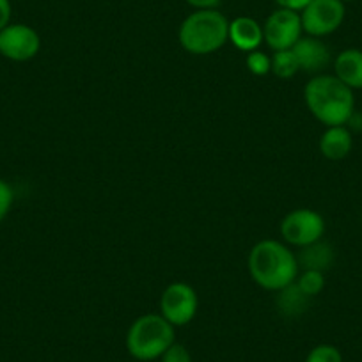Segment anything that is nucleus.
<instances>
[{
	"mask_svg": "<svg viewBox=\"0 0 362 362\" xmlns=\"http://www.w3.org/2000/svg\"><path fill=\"white\" fill-rule=\"evenodd\" d=\"M309 112L325 127H343L355 112L354 90L336 75H316L304 87Z\"/></svg>",
	"mask_w": 362,
	"mask_h": 362,
	"instance_id": "2",
	"label": "nucleus"
},
{
	"mask_svg": "<svg viewBox=\"0 0 362 362\" xmlns=\"http://www.w3.org/2000/svg\"><path fill=\"white\" fill-rule=\"evenodd\" d=\"M354 148L350 128L343 127H327L320 137V151L329 160H343L350 155Z\"/></svg>",
	"mask_w": 362,
	"mask_h": 362,
	"instance_id": "12",
	"label": "nucleus"
},
{
	"mask_svg": "<svg viewBox=\"0 0 362 362\" xmlns=\"http://www.w3.org/2000/svg\"><path fill=\"white\" fill-rule=\"evenodd\" d=\"M249 274L254 283L268 291H281L298 277L297 256L277 240H261L249 252Z\"/></svg>",
	"mask_w": 362,
	"mask_h": 362,
	"instance_id": "1",
	"label": "nucleus"
},
{
	"mask_svg": "<svg viewBox=\"0 0 362 362\" xmlns=\"http://www.w3.org/2000/svg\"><path fill=\"white\" fill-rule=\"evenodd\" d=\"M177 37L189 54H214L229 41V22L217 9H197L183 20Z\"/></svg>",
	"mask_w": 362,
	"mask_h": 362,
	"instance_id": "3",
	"label": "nucleus"
},
{
	"mask_svg": "<svg viewBox=\"0 0 362 362\" xmlns=\"http://www.w3.org/2000/svg\"><path fill=\"white\" fill-rule=\"evenodd\" d=\"M344 15L346 9L341 0H311L300 11L302 29L313 37L329 36L343 25Z\"/></svg>",
	"mask_w": 362,
	"mask_h": 362,
	"instance_id": "5",
	"label": "nucleus"
},
{
	"mask_svg": "<svg viewBox=\"0 0 362 362\" xmlns=\"http://www.w3.org/2000/svg\"><path fill=\"white\" fill-rule=\"evenodd\" d=\"M9 20H11V2L0 0V30L9 25Z\"/></svg>",
	"mask_w": 362,
	"mask_h": 362,
	"instance_id": "22",
	"label": "nucleus"
},
{
	"mask_svg": "<svg viewBox=\"0 0 362 362\" xmlns=\"http://www.w3.org/2000/svg\"><path fill=\"white\" fill-rule=\"evenodd\" d=\"M300 13L293 9L279 8L272 13L263 25V37L274 52L290 50L302 37Z\"/></svg>",
	"mask_w": 362,
	"mask_h": 362,
	"instance_id": "8",
	"label": "nucleus"
},
{
	"mask_svg": "<svg viewBox=\"0 0 362 362\" xmlns=\"http://www.w3.org/2000/svg\"><path fill=\"white\" fill-rule=\"evenodd\" d=\"M334 73L351 90L362 89V50L348 48L341 52L334 61Z\"/></svg>",
	"mask_w": 362,
	"mask_h": 362,
	"instance_id": "13",
	"label": "nucleus"
},
{
	"mask_svg": "<svg viewBox=\"0 0 362 362\" xmlns=\"http://www.w3.org/2000/svg\"><path fill=\"white\" fill-rule=\"evenodd\" d=\"M291 50L297 57L300 71L316 75L330 64V50L320 37H300Z\"/></svg>",
	"mask_w": 362,
	"mask_h": 362,
	"instance_id": "10",
	"label": "nucleus"
},
{
	"mask_svg": "<svg viewBox=\"0 0 362 362\" xmlns=\"http://www.w3.org/2000/svg\"><path fill=\"white\" fill-rule=\"evenodd\" d=\"M279 8H286V9H293V11H302L305 6L311 2V0H276Z\"/></svg>",
	"mask_w": 362,
	"mask_h": 362,
	"instance_id": "23",
	"label": "nucleus"
},
{
	"mask_svg": "<svg viewBox=\"0 0 362 362\" xmlns=\"http://www.w3.org/2000/svg\"><path fill=\"white\" fill-rule=\"evenodd\" d=\"M40 34L29 25L15 23L0 30V54L16 62H25L40 54Z\"/></svg>",
	"mask_w": 362,
	"mask_h": 362,
	"instance_id": "9",
	"label": "nucleus"
},
{
	"mask_svg": "<svg viewBox=\"0 0 362 362\" xmlns=\"http://www.w3.org/2000/svg\"><path fill=\"white\" fill-rule=\"evenodd\" d=\"M361 221H362V218H361Z\"/></svg>",
	"mask_w": 362,
	"mask_h": 362,
	"instance_id": "27",
	"label": "nucleus"
},
{
	"mask_svg": "<svg viewBox=\"0 0 362 362\" xmlns=\"http://www.w3.org/2000/svg\"><path fill=\"white\" fill-rule=\"evenodd\" d=\"M325 235V221L322 215L309 208L293 210L281 221V236L295 247H305L318 242Z\"/></svg>",
	"mask_w": 362,
	"mask_h": 362,
	"instance_id": "7",
	"label": "nucleus"
},
{
	"mask_svg": "<svg viewBox=\"0 0 362 362\" xmlns=\"http://www.w3.org/2000/svg\"><path fill=\"white\" fill-rule=\"evenodd\" d=\"M300 71L297 57H295L293 50H279L274 52L272 57V73L279 78H291Z\"/></svg>",
	"mask_w": 362,
	"mask_h": 362,
	"instance_id": "16",
	"label": "nucleus"
},
{
	"mask_svg": "<svg viewBox=\"0 0 362 362\" xmlns=\"http://www.w3.org/2000/svg\"><path fill=\"white\" fill-rule=\"evenodd\" d=\"M160 362H192V355L183 344H170L163 355L160 357Z\"/></svg>",
	"mask_w": 362,
	"mask_h": 362,
	"instance_id": "20",
	"label": "nucleus"
},
{
	"mask_svg": "<svg viewBox=\"0 0 362 362\" xmlns=\"http://www.w3.org/2000/svg\"><path fill=\"white\" fill-rule=\"evenodd\" d=\"M196 9H215L221 0H187Z\"/></svg>",
	"mask_w": 362,
	"mask_h": 362,
	"instance_id": "24",
	"label": "nucleus"
},
{
	"mask_svg": "<svg viewBox=\"0 0 362 362\" xmlns=\"http://www.w3.org/2000/svg\"><path fill=\"white\" fill-rule=\"evenodd\" d=\"M247 69L256 76H264L272 71V57H268L264 52L254 50L247 54L245 59Z\"/></svg>",
	"mask_w": 362,
	"mask_h": 362,
	"instance_id": "18",
	"label": "nucleus"
},
{
	"mask_svg": "<svg viewBox=\"0 0 362 362\" xmlns=\"http://www.w3.org/2000/svg\"><path fill=\"white\" fill-rule=\"evenodd\" d=\"M341 2H351V0H341Z\"/></svg>",
	"mask_w": 362,
	"mask_h": 362,
	"instance_id": "26",
	"label": "nucleus"
},
{
	"mask_svg": "<svg viewBox=\"0 0 362 362\" xmlns=\"http://www.w3.org/2000/svg\"><path fill=\"white\" fill-rule=\"evenodd\" d=\"M13 201H15V194L9 183H6L4 180H0V222L8 217L9 210L13 206Z\"/></svg>",
	"mask_w": 362,
	"mask_h": 362,
	"instance_id": "21",
	"label": "nucleus"
},
{
	"mask_svg": "<svg viewBox=\"0 0 362 362\" xmlns=\"http://www.w3.org/2000/svg\"><path fill=\"white\" fill-rule=\"evenodd\" d=\"M346 124H350L351 130H358V132H361L362 130V114H355V112L351 114L350 119H348Z\"/></svg>",
	"mask_w": 362,
	"mask_h": 362,
	"instance_id": "25",
	"label": "nucleus"
},
{
	"mask_svg": "<svg viewBox=\"0 0 362 362\" xmlns=\"http://www.w3.org/2000/svg\"><path fill=\"white\" fill-rule=\"evenodd\" d=\"M305 362H343L341 351L332 344H320L309 351Z\"/></svg>",
	"mask_w": 362,
	"mask_h": 362,
	"instance_id": "19",
	"label": "nucleus"
},
{
	"mask_svg": "<svg viewBox=\"0 0 362 362\" xmlns=\"http://www.w3.org/2000/svg\"><path fill=\"white\" fill-rule=\"evenodd\" d=\"M276 304L281 315L288 316V318H297V316L304 315V313L308 311L309 304H311V297H308V295L297 286V283H291L290 286L277 291Z\"/></svg>",
	"mask_w": 362,
	"mask_h": 362,
	"instance_id": "15",
	"label": "nucleus"
},
{
	"mask_svg": "<svg viewBox=\"0 0 362 362\" xmlns=\"http://www.w3.org/2000/svg\"><path fill=\"white\" fill-rule=\"evenodd\" d=\"M297 263L298 268H302V270H329L330 264L334 263L332 247L327 242H322V240L311 243V245L302 247L297 256Z\"/></svg>",
	"mask_w": 362,
	"mask_h": 362,
	"instance_id": "14",
	"label": "nucleus"
},
{
	"mask_svg": "<svg viewBox=\"0 0 362 362\" xmlns=\"http://www.w3.org/2000/svg\"><path fill=\"white\" fill-rule=\"evenodd\" d=\"M295 283L308 297L313 298L322 293V290L325 288V276H323V272L304 270Z\"/></svg>",
	"mask_w": 362,
	"mask_h": 362,
	"instance_id": "17",
	"label": "nucleus"
},
{
	"mask_svg": "<svg viewBox=\"0 0 362 362\" xmlns=\"http://www.w3.org/2000/svg\"><path fill=\"white\" fill-rule=\"evenodd\" d=\"M174 344V325L162 315L139 316L127 334V348L137 361L160 358Z\"/></svg>",
	"mask_w": 362,
	"mask_h": 362,
	"instance_id": "4",
	"label": "nucleus"
},
{
	"mask_svg": "<svg viewBox=\"0 0 362 362\" xmlns=\"http://www.w3.org/2000/svg\"><path fill=\"white\" fill-rule=\"evenodd\" d=\"M229 41L242 52H254L263 43V27L249 16H240L229 22Z\"/></svg>",
	"mask_w": 362,
	"mask_h": 362,
	"instance_id": "11",
	"label": "nucleus"
},
{
	"mask_svg": "<svg viewBox=\"0 0 362 362\" xmlns=\"http://www.w3.org/2000/svg\"><path fill=\"white\" fill-rule=\"evenodd\" d=\"M199 298L196 290L187 283L169 284L160 297V315L174 327L189 325L197 315Z\"/></svg>",
	"mask_w": 362,
	"mask_h": 362,
	"instance_id": "6",
	"label": "nucleus"
}]
</instances>
